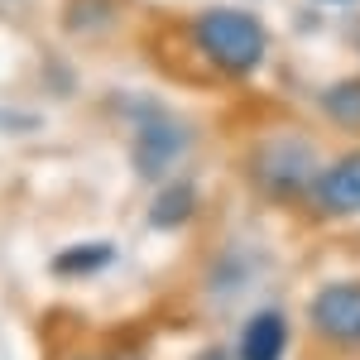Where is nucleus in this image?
<instances>
[{
    "label": "nucleus",
    "instance_id": "3",
    "mask_svg": "<svg viewBox=\"0 0 360 360\" xmlns=\"http://www.w3.org/2000/svg\"><path fill=\"white\" fill-rule=\"evenodd\" d=\"M125 115H130V164L144 183L159 188L188 159L193 130L183 115H173L168 106H154V101H135V106H125Z\"/></svg>",
    "mask_w": 360,
    "mask_h": 360
},
{
    "label": "nucleus",
    "instance_id": "8",
    "mask_svg": "<svg viewBox=\"0 0 360 360\" xmlns=\"http://www.w3.org/2000/svg\"><path fill=\"white\" fill-rule=\"evenodd\" d=\"M120 10H125V0H68L63 25L72 39H101L120 25Z\"/></svg>",
    "mask_w": 360,
    "mask_h": 360
},
{
    "label": "nucleus",
    "instance_id": "9",
    "mask_svg": "<svg viewBox=\"0 0 360 360\" xmlns=\"http://www.w3.org/2000/svg\"><path fill=\"white\" fill-rule=\"evenodd\" d=\"M322 120L341 130V135H360V77H336L332 86H322L317 96Z\"/></svg>",
    "mask_w": 360,
    "mask_h": 360
},
{
    "label": "nucleus",
    "instance_id": "1",
    "mask_svg": "<svg viewBox=\"0 0 360 360\" xmlns=\"http://www.w3.org/2000/svg\"><path fill=\"white\" fill-rule=\"evenodd\" d=\"M188 39L217 77H250L269 58V29L245 5H207L188 20Z\"/></svg>",
    "mask_w": 360,
    "mask_h": 360
},
{
    "label": "nucleus",
    "instance_id": "12",
    "mask_svg": "<svg viewBox=\"0 0 360 360\" xmlns=\"http://www.w3.org/2000/svg\"><path fill=\"white\" fill-rule=\"evenodd\" d=\"M317 5H332V10H346V5H360V0H317Z\"/></svg>",
    "mask_w": 360,
    "mask_h": 360
},
{
    "label": "nucleus",
    "instance_id": "6",
    "mask_svg": "<svg viewBox=\"0 0 360 360\" xmlns=\"http://www.w3.org/2000/svg\"><path fill=\"white\" fill-rule=\"evenodd\" d=\"M288 351V322L278 307H259L236 336V360H283Z\"/></svg>",
    "mask_w": 360,
    "mask_h": 360
},
{
    "label": "nucleus",
    "instance_id": "5",
    "mask_svg": "<svg viewBox=\"0 0 360 360\" xmlns=\"http://www.w3.org/2000/svg\"><path fill=\"white\" fill-rule=\"evenodd\" d=\"M307 207L317 217H360V149H346L317 168L312 178V193H307Z\"/></svg>",
    "mask_w": 360,
    "mask_h": 360
},
{
    "label": "nucleus",
    "instance_id": "11",
    "mask_svg": "<svg viewBox=\"0 0 360 360\" xmlns=\"http://www.w3.org/2000/svg\"><path fill=\"white\" fill-rule=\"evenodd\" d=\"M197 360H236V356H226V351H202Z\"/></svg>",
    "mask_w": 360,
    "mask_h": 360
},
{
    "label": "nucleus",
    "instance_id": "4",
    "mask_svg": "<svg viewBox=\"0 0 360 360\" xmlns=\"http://www.w3.org/2000/svg\"><path fill=\"white\" fill-rule=\"evenodd\" d=\"M307 322L336 351H360V278L322 283L307 303Z\"/></svg>",
    "mask_w": 360,
    "mask_h": 360
},
{
    "label": "nucleus",
    "instance_id": "10",
    "mask_svg": "<svg viewBox=\"0 0 360 360\" xmlns=\"http://www.w3.org/2000/svg\"><path fill=\"white\" fill-rule=\"evenodd\" d=\"M111 259H115V245H106V240H86V245L58 250L53 274H58V278H86V274H101Z\"/></svg>",
    "mask_w": 360,
    "mask_h": 360
},
{
    "label": "nucleus",
    "instance_id": "7",
    "mask_svg": "<svg viewBox=\"0 0 360 360\" xmlns=\"http://www.w3.org/2000/svg\"><path fill=\"white\" fill-rule=\"evenodd\" d=\"M193 217H197V183H188V178H164L154 202H149V226L178 231V226H188Z\"/></svg>",
    "mask_w": 360,
    "mask_h": 360
},
{
    "label": "nucleus",
    "instance_id": "2",
    "mask_svg": "<svg viewBox=\"0 0 360 360\" xmlns=\"http://www.w3.org/2000/svg\"><path fill=\"white\" fill-rule=\"evenodd\" d=\"M317 168H322V154L303 130H274V135L255 139V149L245 159L255 193L269 197V202H307Z\"/></svg>",
    "mask_w": 360,
    "mask_h": 360
}]
</instances>
